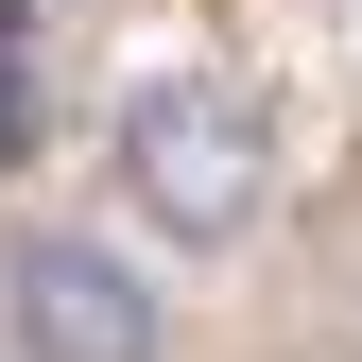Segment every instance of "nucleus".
I'll return each mask as SVG.
<instances>
[{"instance_id": "nucleus-1", "label": "nucleus", "mask_w": 362, "mask_h": 362, "mask_svg": "<svg viewBox=\"0 0 362 362\" xmlns=\"http://www.w3.org/2000/svg\"><path fill=\"white\" fill-rule=\"evenodd\" d=\"M104 173H121V207H139V242L224 259L259 207H276V121H259L224 69H139L121 121H104Z\"/></svg>"}, {"instance_id": "nucleus-2", "label": "nucleus", "mask_w": 362, "mask_h": 362, "mask_svg": "<svg viewBox=\"0 0 362 362\" xmlns=\"http://www.w3.org/2000/svg\"><path fill=\"white\" fill-rule=\"evenodd\" d=\"M0 345L18 362H173V293L104 224H18L0 242Z\"/></svg>"}, {"instance_id": "nucleus-3", "label": "nucleus", "mask_w": 362, "mask_h": 362, "mask_svg": "<svg viewBox=\"0 0 362 362\" xmlns=\"http://www.w3.org/2000/svg\"><path fill=\"white\" fill-rule=\"evenodd\" d=\"M35 156V0H0V173Z\"/></svg>"}]
</instances>
